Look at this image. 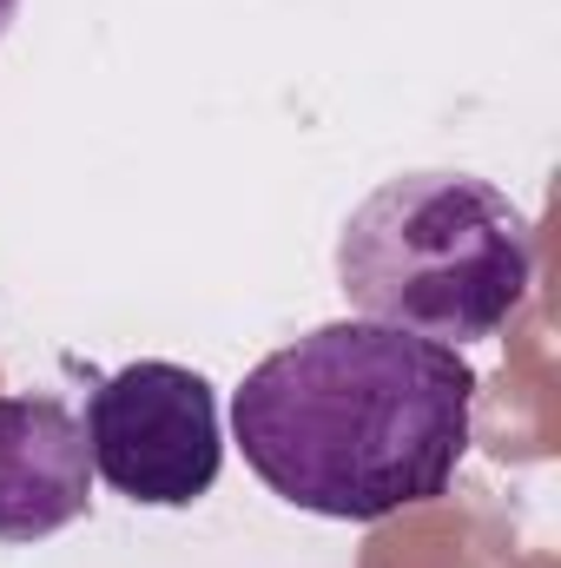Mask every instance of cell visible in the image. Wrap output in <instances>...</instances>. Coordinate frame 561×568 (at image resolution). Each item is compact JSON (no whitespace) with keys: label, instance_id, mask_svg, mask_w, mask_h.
Wrapping results in <instances>:
<instances>
[{"label":"cell","instance_id":"2","mask_svg":"<svg viewBox=\"0 0 561 568\" xmlns=\"http://www.w3.org/2000/svg\"><path fill=\"white\" fill-rule=\"evenodd\" d=\"M536 284L522 205L476 172L384 179L337 232V291L357 317L436 344L496 337Z\"/></svg>","mask_w":561,"mask_h":568},{"label":"cell","instance_id":"3","mask_svg":"<svg viewBox=\"0 0 561 568\" xmlns=\"http://www.w3.org/2000/svg\"><path fill=\"white\" fill-rule=\"evenodd\" d=\"M86 456L113 496L140 509H192L225 469L218 390L165 357L126 364L86 397Z\"/></svg>","mask_w":561,"mask_h":568},{"label":"cell","instance_id":"1","mask_svg":"<svg viewBox=\"0 0 561 568\" xmlns=\"http://www.w3.org/2000/svg\"><path fill=\"white\" fill-rule=\"evenodd\" d=\"M476 429V371L456 344L344 317L272 351L232 397L258 483L324 523H384L449 496Z\"/></svg>","mask_w":561,"mask_h":568},{"label":"cell","instance_id":"4","mask_svg":"<svg viewBox=\"0 0 561 568\" xmlns=\"http://www.w3.org/2000/svg\"><path fill=\"white\" fill-rule=\"evenodd\" d=\"M93 503L86 424L60 397H0V542H47Z\"/></svg>","mask_w":561,"mask_h":568},{"label":"cell","instance_id":"5","mask_svg":"<svg viewBox=\"0 0 561 568\" xmlns=\"http://www.w3.org/2000/svg\"><path fill=\"white\" fill-rule=\"evenodd\" d=\"M13 13H20V0H0V40H7V27H13Z\"/></svg>","mask_w":561,"mask_h":568}]
</instances>
